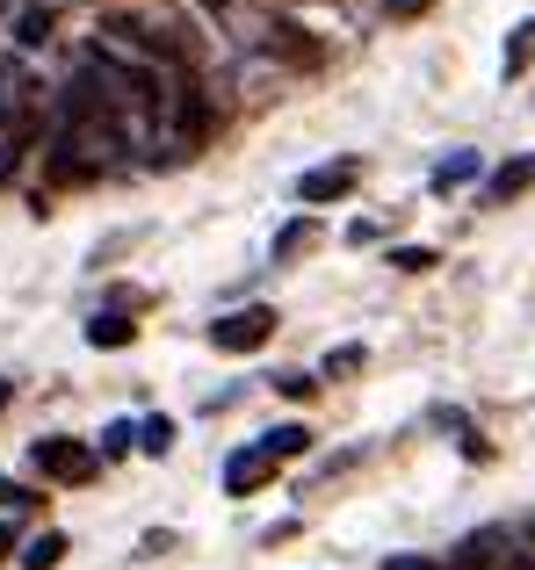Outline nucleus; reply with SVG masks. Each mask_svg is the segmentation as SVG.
Instances as JSON below:
<instances>
[{
    "label": "nucleus",
    "mask_w": 535,
    "mask_h": 570,
    "mask_svg": "<svg viewBox=\"0 0 535 570\" xmlns=\"http://www.w3.org/2000/svg\"><path fill=\"white\" fill-rule=\"evenodd\" d=\"M464 174H478V153H456V159H441V174H435V181H441V188H456Z\"/></svg>",
    "instance_id": "dca6fc26"
},
{
    "label": "nucleus",
    "mask_w": 535,
    "mask_h": 570,
    "mask_svg": "<svg viewBox=\"0 0 535 570\" xmlns=\"http://www.w3.org/2000/svg\"><path fill=\"white\" fill-rule=\"evenodd\" d=\"M138 448H145V455H167V448H174V419H145V426H138Z\"/></svg>",
    "instance_id": "2eb2a0df"
},
{
    "label": "nucleus",
    "mask_w": 535,
    "mask_h": 570,
    "mask_svg": "<svg viewBox=\"0 0 535 570\" xmlns=\"http://www.w3.org/2000/svg\"><path fill=\"white\" fill-rule=\"evenodd\" d=\"M58 557H66V534H37L22 549V570H58Z\"/></svg>",
    "instance_id": "ddd939ff"
},
{
    "label": "nucleus",
    "mask_w": 535,
    "mask_h": 570,
    "mask_svg": "<svg viewBox=\"0 0 535 570\" xmlns=\"http://www.w3.org/2000/svg\"><path fill=\"white\" fill-rule=\"evenodd\" d=\"M528 58H535V22H514V37H507V58H499V72H507V80H522V72H528Z\"/></svg>",
    "instance_id": "1a4fd4ad"
},
{
    "label": "nucleus",
    "mask_w": 535,
    "mask_h": 570,
    "mask_svg": "<svg viewBox=\"0 0 535 570\" xmlns=\"http://www.w3.org/2000/svg\"><path fill=\"white\" fill-rule=\"evenodd\" d=\"M354 368H362V347H333L325 354V376H354Z\"/></svg>",
    "instance_id": "f3484780"
},
{
    "label": "nucleus",
    "mask_w": 535,
    "mask_h": 570,
    "mask_svg": "<svg viewBox=\"0 0 535 570\" xmlns=\"http://www.w3.org/2000/svg\"><path fill=\"white\" fill-rule=\"evenodd\" d=\"M37 470L58 476V484H87V476L101 470V455L80 448V441H37Z\"/></svg>",
    "instance_id": "f03ea898"
},
{
    "label": "nucleus",
    "mask_w": 535,
    "mask_h": 570,
    "mask_svg": "<svg viewBox=\"0 0 535 570\" xmlns=\"http://www.w3.org/2000/svg\"><path fill=\"white\" fill-rule=\"evenodd\" d=\"M8 397H14V383H8V376H0V404H8Z\"/></svg>",
    "instance_id": "393cba45"
},
{
    "label": "nucleus",
    "mask_w": 535,
    "mask_h": 570,
    "mask_svg": "<svg viewBox=\"0 0 535 570\" xmlns=\"http://www.w3.org/2000/svg\"><path fill=\"white\" fill-rule=\"evenodd\" d=\"M196 8H203V14H225V0H196Z\"/></svg>",
    "instance_id": "5701e85b"
},
{
    "label": "nucleus",
    "mask_w": 535,
    "mask_h": 570,
    "mask_svg": "<svg viewBox=\"0 0 535 570\" xmlns=\"http://www.w3.org/2000/svg\"><path fill=\"white\" fill-rule=\"evenodd\" d=\"M130 433H138V426H130V419H116V426L101 433V455H124V448H130Z\"/></svg>",
    "instance_id": "a211bd4d"
},
{
    "label": "nucleus",
    "mask_w": 535,
    "mask_h": 570,
    "mask_svg": "<svg viewBox=\"0 0 535 570\" xmlns=\"http://www.w3.org/2000/svg\"><path fill=\"white\" fill-rule=\"evenodd\" d=\"M14 167H22V145H0V188L14 181Z\"/></svg>",
    "instance_id": "aec40b11"
},
{
    "label": "nucleus",
    "mask_w": 535,
    "mask_h": 570,
    "mask_svg": "<svg viewBox=\"0 0 535 570\" xmlns=\"http://www.w3.org/2000/svg\"><path fill=\"white\" fill-rule=\"evenodd\" d=\"M275 390H282V397H311V376H296V368H290V376H275Z\"/></svg>",
    "instance_id": "412c9836"
},
{
    "label": "nucleus",
    "mask_w": 535,
    "mask_h": 570,
    "mask_svg": "<svg viewBox=\"0 0 535 570\" xmlns=\"http://www.w3.org/2000/svg\"><path fill=\"white\" fill-rule=\"evenodd\" d=\"M449 570H493V534H470V542L449 557Z\"/></svg>",
    "instance_id": "4468645a"
},
{
    "label": "nucleus",
    "mask_w": 535,
    "mask_h": 570,
    "mask_svg": "<svg viewBox=\"0 0 535 570\" xmlns=\"http://www.w3.org/2000/svg\"><path fill=\"white\" fill-rule=\"evenodd\" d=\"M174 130H182L188 145H196L203 130H211V101H203V87H196V80H182V87H174Z\"/></svg>",
    "instance_id": "39448f33"
},
{
    "label": "nucleus",
    "mask_w": 535,
    "mask_h": 570,
    "mask_svg": "<svg viewBox=\"0 0 535 570\" xmlns=\"http://www.w3.org/2000/svg\"><path fill=\"white\" fill-rule=\"evenodd\" d=\"M275 470H282V462H268L261 448H240V455L225 462V491H240V499H246V491H261V484H268Z\"/></svg>",
    "instance_id": "20e7f679"
},
{
    "label": "nucleus",
    "mask_w": 535,
    "mask_h": 570,
    "mask_svg": "<svg viewBox=\"0 0 535 570\" xmlns=\"http://www.w3.org/2000/svg\"><path fill=\"white\" fill-rule=\"evenodd\" d=\"M51 8H43V0H37V8H22V14H14V43H22V51H37V43H51Z\"/></svg>",
    "instance_id": "6e6552de"
},
{
    "label": "nucleus",
    "mask_w": 535,
    "mask_h": 570,
    "mask_svg": "<svg viewBox=\"0 0 535 570\" xmlns=\"http://www.w3.org/2000/svg\"><path fill=\"white\" fill-rule=\"evenodd\" d=\"M29 87H37V80H29L22 58H0V124H14V116L29 109Z\"/></svg>",
    "instance_id": "423d86ee"
},
{
    "label": "nucleus",
    "mask_w": 535,
    "mask_h": 570,
    "mask_svg": "<svg viewBox=\"0 0 535 570\" xmlns=\"http://www.w3.org/2000/svg\"><path fill=\"white\" fill-rule=\"evenodd\" d=\"M87 340L95 347H130V318L124 311H101V318H87Z\"/></svg>",
    "instance_id": "f8f14e48"
},
{
    "label": "nucleus",
    "mask_w": 535,
    "mask_h": 570,
    "mask_svg": "<svg viewBox=\"0 0 535 570\" xmlns=\"http://www.w3.org/2000/svg\"><path fill=\"white\" fill-rule=\"evenodd\" d=\"M535 188V159H507V167H493V181H485V203H514V195Z\"/></svg>",
    "instance_id": "0eeeda50"
},
{
    "label": "nucleus",
    "mask_w": 535,
    "mask_h": 570,
    "mask_svg": "<svg viewBox=\"0 0 535 570\" xmlns=\"http://www.w3.org/2000/svg\"><path fill=\"white\" fill-rule=\"evenodd\" d=\"M391 261H398V267H406V275H420V267H435V253H427V246H398V253H391Z\"/></svg>",
    "instance_id": "6ab92c4d"
},
{
    "label": "nucleus",
    "mask_w": 535,
    "mask_h": 570,
    "mask_svg": "<svg viewBox=\"0 0 535 570\" xmlns=\"http://www.w3.org/2000/svg\"><path fill=\"white\" fill-rule=\"evenodd\" d=\"M0 14H8V0H0Z\"/></svg>",
    "instance_id": "a878e982"
},
{
    "label": "nucleus",
    "mask_w": 535,
    "mask_h": 570,
    "mask_svg": "<svg viewBox=\"0 0 535 570\" xmlns=\"http://www.w3.org/2000/svg\"><path fill=\"white\" fill-rule=\"evenodd\" d=\"M348 188H354V159H333V167H311L296 181V203H340Z\"/></svg>",
    "instance_id": "7ed1b4c3"
},
{
    "label": "nucleus",
    "mask_w": 535,
    "mask_h": 570,
    "mask_svg": "<svg viewBox=\"0 0 535 570\" xmlns=\"http://www.w3.org/2000/svg\"><path fill=\"white\" fill-rule=\"evenodd\" d=\"M8 549H14V528H0V557H8Z\"/></svg>",
    "instance_id": "b1692460"
},
{
    "label": "nucleus",
    "mask_w": 535,
    "mask_h": 570,
    "mask_svg": "<svg viewBox=\"0 0 535 570\" xmlns=\"http://www.w3.org/2000/svg\"><path fill=\"white\" fill-rule=\"evenodd\" d=\"M268 340H275V311L268 304H246V311H232V318L211 325L217 354H254V347H268Z\"/></svg>",
    "instance_id": "f257e3e1"
},
{
    "label": "nucleus",
    "mask_w": 535,
    "mask_h": 570,
    "mask_svg": "<svg viewBox=\"0 0 535 570\" xmlns=\"http://www.w3.org/2000/svg\"><path fill=\"white\" fill-rule=\"evenodd\" d=\"M268 51H282V58H296V66H311V58H319V43L296 37L290 22H275V29H268Z\"/></svg>",
    "instance_id": "9b49d317"
},
{
    "label": "nucleus",
    "mask_w": 535,
    "mask_h": 570,
    "mask_svg": "<svg viewBox=\"0 0 535 570\" xmlns=\"http://www.w3.org/2000/svg\"><path fill=\"white\" fill-rule=\"evenodd\" d=\"M391 570H449V563H435V557H391Z\"/></svg>",
    "instance_id": "4be33fe9"
},
{
    "label": "nucleus",
    "mask_w": 535,
    "mask_h": 570,
    "mask_svg": "<svg viewBox=\"0 0 535 570\" xmlns=\"http://www.w3.org/2000/svg\"><path fill=\"white\" fill-rule=\"evenodd\" d=\"M311 448V433L304 426H275V433H261V455L268 462H290V455H304Z\"/></svg>",
    "instance_id": "9d476101"
}]
</instances>
